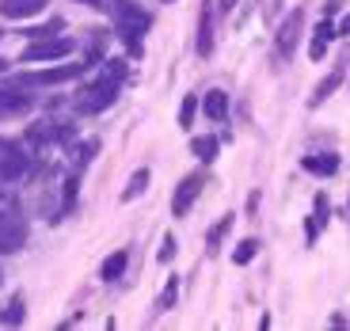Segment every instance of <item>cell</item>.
Returning <instances> with one entry per match:
<instances>
[{"mask_svg": "<svg viewBox=\"0 0 350 331\" xmlns=\"http://www.w3.org/2000/svg\"><path fill=\"white\" fill-rule=\"evenodd\" d=\"M122 80H126V62H122V57H111V62H103V72H99L92 84H84V92H77V111H84V114L107 111V107L118 99V88H122Z\"/></svg>", "mask_w": 350, "mask_h": 331, "instance_id": "obj_1", "label": "cell"}, {"mask_svg": "<svg viewBox=\"0 0 350 331\" xmlns=\"http://www.w3.org/2000/svg\"><path fill=\"white\" fill-rule=\"evenodd\" d=\"M114 31H118V38L126 42V50L137 57L145 46H141V35L149 31V16H145V8H137L133 0H114Z\"/></svg>", "mask_w": 350, "mask_h": 331, "instance_id": "obj_2", "label": "cell"}, {"mask_svg": "<svg viewBox=\"0 0 350 331\" xmlns=\"http://www.w3.org/2000/svg\"><path fill=\"white\" fill-rule=\"evenodd\" d=\"M27 172H31V153H27L19 141L0 137V179H4V183H16Z\"/></svg>", "mask_w": 350, "mask_h": 331, "instance_id": "obj_3", "label": "cell"}, {"mask_svg": "<svg viewBox=\"0 0 350 331\" xmlns=\"http://www.w3.org/2000/svg\"><path fill=\"white\" fill-rule=\"evenodd\" d=\"M27 244V217L19 213L16 206L12 209H0V252L12 255Z\"/></svg>", "mask_w": 350, "mask_h": 331, "instance_id": "obj_4", "label": "cell"}, {"mask_svg": "<svg viewBox=\"0 0 350 331\" xmlns=\"http://www.w3.org/2000/svg\"><path fill=\"white\" fill-rule=\"evenodd\" d=\"M88 69H92L88 62H80V65H57V69H42V72H23L16 84L19 88H50V84H65V80L84 77Z\"/></svg>", "mask_w": 350, "mask_h": 331, "instance_id": "obj_5", "label": "cell"}, {"mask_svg": "<svg viewBox=\"0 0 350 331\" xmlns=\"http://www.w3.org/2000/svg\"><path fill=\"white\" fill-rule=\"evenodd\" d=\"M301 27H305V12L293 8L286 19L278 23V31H274V53H278L282 62L286 57H293V50H297V38H301Z\"/></svg>", "mask_w": 350, "mask_h": 331, "instance_id": "obj_6", "label": "cell"}, {"mask_svg": "<svg viewBox=\"0 0 350 331\" xmlns=\"http://www.w3.org/2000/svg\"><path fill=\"white\" fill-rule=\"evenodd\" d=\"M77 50L72 38H35L23 50V62H53V57H69Z\"/></svg>", "mask_w": 350, "mask_h": 331, "instance_id": "obj_7", "label": "cell"}, {"mask_svg": "<svg viewBox=\"0 0 350 331\" xmlns=\"http://www.w3.org/2000/svg\"><path fill=\"white\" fill-rule=\"evenodd\" d=\"M202 187H206V175H202V172L187 175L183 183L175 187V194H172V213H175V217H187V213H191V206L198 202Z\"/></svg>", "mask_w": 350, "mask_h": 331, "instance_id": "obj_8", "label": "cell"}, {"mask_svg": "<svg viewBox=\"0 0 350 331\" xmlns=\"http://www.w3.org/2000/svg\"><path fill=\"white\" fill-rule=\"evenodd\" d=\"M31 96H23V88L12 84V88H0V122H8V118H23L31 111Z\"/></svg>", "mask_w": 350, "mask_h": 331, "instance_id": "obj_9", "label": "cell"}, {"mask_svg": "<svg viewBox=\"0 0 350 331\" xmlns=\"http://www.w3.org/2000/svg\"><path fill=\"white\" fill-rule=\"evenodd\" d=\"M69 133H72V130H69L65 122H50V118H46V122H35L31 130H27V145H31V148H42V145H53V141H65Z\"/></svg>", "mask_w": 350, "mask_h": 331, "instance_id": "obj_10", "label": "cell"}, {"mask_svg": "<svg viewBox=\"0 0 350 331\" xmlns=\"http://www.w3.org/2000/svg\"><path fill=\"white\" fill-rule=\"evenodd\" d=\"M50 0H0V16L4 19H35Z\"/></svg>", "mask_w": 350, "mask_h": 331, "instance_id": "obj_11", "label": "cell"}, {"mask_svg": "<svg viewBox=\"0 0 350 331\" xmlns=\"http://www.w3.org/2000/svg\"><path fill=\"white\" fill-rule=\"evenodd\" d=\"M194 50H198V57H210L213 53V8H210V0H206V8L198 12V42H194Z\"/></svg>", "mask_w": 350, "mask_h": 331, "instance_id": "obj_12", "label": "cell"}, {"mask_svg": "<svg viewBox=\"0 0 350 331\" xmlns=\"http://www.w3.org/2000/svg\"><path fill=\"white\" fill-rule=\"evenodd\" d=\"M301 168H305L308 175L332 179V175L339 172V157H335V153H312V157H305V160H301Z\"/></svg>", "mask_w": 350, "mask_h": 331, "instance_id": "obj_13", "label": "cell"}, {"mask_svg": "<svg viewBox=\"0 0 350 331\" xmlns=\"http://www.w3.org/2000/svg\"><path fill=\"white\" fill-rule=\"evenodd\" d=\"M335 42V27H332V19L324 16V23L316 27L312 31V42H308V57H312V62H324L327 57V46Z\"/></svg>", "mask_w": 350, "mask_h": 331, "instance_id": "obj_14", "label": "cell"}, {"mask_svg": "<svg viewBox=\"0 0 350 331\" xmlns=\"http://www.w3.org/2000/svg\"><path fill=\"white\" fill-rule=\"evenodd\" d=\"M202 111H206V118H210V122H225V118H228V96L221 92V88L206 92V99H202Z\"/></svg>", "mask_w": 350, "mask_h": 331, "instance_id": "obj_15", "label": "cell"}, {"mask_svg": "<svg viewBox=\"0 0 350 331\" xmlns=\"http://www.w3.org/2000/svg\"><path fill=\"white\" fill-rule=\"evenodd\" d=\"M126 263H130V252H126V248H118L114 255H107V259H103V267H99V278H103V282H118V278L126 274Z\"/></svg>", "mask_w": 350, "mask_h": 331, "instance_id": "obj_16", "label": "cell"}, {"mask_svg": "<svg viewBox=\"0 0 350 331\" xmlns=\"http://www.w3.org/2000/svg\"><path fill=\"white\" fill-rule=\"evenodd\" d=\"M342 72H347V62H342V65H335V69H332V77H324L320 84H316V92H312V99H308V107H320V103H324V99L332 96L335 88L342 84Z\"/></svg>", "mask_w": 350, "mask_h": 331, "instance_id": "obj_17", "label": "cell"}, {"mask_svg": "<svg viewBox=\"0 0 350 331\" xmlns=\"http://www.w3.org/2000/svg\"><path fill=\"white\" fill-rule=\"evenodd\" d=\"M217 148H221V141L210 137V133H206V137H191V153L202 164H213V160H217Z\"/></svg>", "mask_w": 350, "mask_h": 331, "instance_id": "obj_18", "label": "cell"}, {"mask_svg": "<svg viewBox=\"0 0 350 331\" xmlns=\"http://www.w3.org/2000/svg\"><path fill=\"white\" fill-rule=\"evenodd\" d=\"M149 168H137V172L130 175V183H126V191H122V202H133V198H141V194L149 191Z\"/></svg>", "mask_w": 350, "mask_h": 331, "instance_id": "obj_19", "label": "cell"}, {"mask_svg": "<svg viewBox=\"0 0 350 331\" xmlns=\"http://www.w3.org/2000/svg\"><path fill=\"white\" fill-rule=\"evenodd\" d=\"M175 301H179V278H167V282H164V289H160V297H157V316L172 313Z\"/></svg>", "mask_w": 350, "mask_h": 331, "instance_id": "obj_20", "label": "cell"}, {"mask_svg": "<svg viewBox=\"0 0 350 331\" xmlns=\"http://www.w3.org/2000/svg\"><path fill=\"white\" fill-rule=\"evenodd\" d=\"M232 221H237V213H225V217H221L217 225H213L210 233H206V252H217L221 240H225V233L232 228Z\"/></svg>", "mask_w": 350, "mask_h": 331, "instance_id": "obj_21", "label": "cell"}, {"mask_svg": "<svg viewBox=\"0 0 350 331\" xmlns=\"http://www.w3.org/2000/svg\"><path fill=\"white\" fill-rule=\"evenodd\" d=\"M255 255H259V240H255V236H247V240H240V244H237V252H232V263H237V267H247Z\"/></svg>", "mask_w": 350, "mask_h": 331, "instance_id": "obj_22", "label": "cell"}, {"mask_svg": "<svg viewBox=\"0 0 350 331\" xmlns=\"http://www.w3.org/2000/svg\"><path fill=\"white\" fill-rule=\"evenodd\" d=\"M62 27H65V19H57V16H53L50 23H42V27H27L23 35L31 38V42H35V38H53L57 31H62Z\"/></svg>", "mask_w": 350, "mask_h": 331, "instance_id": "obj_23", "label": "cell"}, {"mask_svg": "<svg viewBox=\"0 0 350 331\" xmlns=\"http://www.w3.org/2000/svg\"><path fill=\"white\" fill-rule=\"evenodd\" d=\"M96 153H99V137H88L84 141V145H77V148H72V164H92V157H96Z\"/></svg>", "mask_w": 350, "mask_h": 331, "instance_id": "obj_24", "label": "cell"}, {"mask_svg": "<svg viewBox=\"0 0 350 331\" xmlns=\"http://www.w3.org/2000/svg\"><path fill=\"white\" fill-rule=\"evenodd\" d=\"M312 217L320 221V228H327V221H332V202H327V194H324V191H320V194L312 198Z\"/></svg>", "mask_w": 350, "mask_h": 331, "instance_id": "obj_25", "label": "cell"}, {"mask_svg": "<svg viewBox=\"0 0 350 331\" xmlns=\"http://www.w3.org/2000/svg\"><path fill=\"white\" fill-rule=\"evenodd\" d=\"M194 114H198V96H187L183 107H179V126H183V130L194 126Z\"/></svg>", "mask_w": 350, "mask_h": 331, "instance_id": "obj_26", "label": "cell"}, {"mask_svg": "<svg viewBox=\"0 0 350 331\" xmlns=\"http://www.w3.org/2000/svg\"><path fill=\"white\" fill-rule=\"evenodd\" d=\"M62 213H72V206H77V175H69L65 179V187H62Z\"/></svg>", "mask_w": 350, "mask_h": 331, "instance_id": "obj_27", "label": "cell"}, {"mask_svg": "<svg viewBox=\"0 0 350 331\" xmlns=\"http://www.w3.org/2000/svg\"><path fill=\"white\" fill-rule=\"evenodd\" d=\"M23 313H27V308H23V297H12V305L0 313V320H4V323H19V320H23Z\"/></svg>", "mask_w": 350, "mask_h": 331, "instance_id": "obj_28", "label": "cell"}, {"mask_svg": "<svg viewBox=\"0 0 350 331\" xmlns=\"http://www.w3.org/2000/svg\"><path fill=\"white\" fill-rule=\"evenodd\" d=\"M320 233H324V228H320V221H316V217H305V244H308V248L320 240Z\"/></svg>", "mask_w": 350, "mask_h": 331, "instance_id": "obj_29", "label": "cell"}, {"mask_svg": "<svg viewBox=\"0 0 350 331\" xmlns=\"http://www.w3.org/2000/svg\"><path fill=\"white\" fill-rule=\"evenodd\" d=\"M172 255H175V236L164 233V244H160V255H157V259H160V263H172Z\"/></svg>", "mask_w": 350, "mask_h": 331, "instance_id": "obj_30", "label": "cell"}, {"mask_svg": "<svg viewBox=\"0 0 350 331\" xmlns=\"http://www.w3.org/2000/svg\"><path fill=\"white\" fill-rule=\"evenodd\" d=\"M339 35H350V16L339 19V27H335V38H339Z\"/></svg>", "mask_w": 350, "mask_h": 331, "instance_id": "obj_31", "label": "cell"}, {"mask_svg": "<svg viewBox=\"0 0 350 331\" xmlns=\"http://www.w3.org/2000/svg\"><path fill=\"white\" fill-rule=\"evenodd\" d=\"M237 4H240V0H217V12H232Z\"/></svg>", "mask_w": 350, "mask_h": 331, "instance_id": "obj_32", "label": "cell"}, {"mask_svg": "<svg viewBox=\"0 0 350 331\" xmlns=\"http://www.w3.org/2000/svg\"><path fill=\"white\" fill-rule=\"evenodd\" d=\"M4 69H8V62H4V57H0V72H4Z\"/></svg>", "mask_w": 350, "mask_h": 331, "instance_id": "obj_33", "label": "cell"}, {"mask_svg": "<svg viewBox=\"0 0 350 331\" xmlns=\"http://www.w3.org/2000/svg\"><path fill=\"white\" fill-rule=\"evenodd\" d=\"M80 4H99V0H80Z\"/></svg>", "mask_w": 350, "mask_h": 331, "instance_id": "obj_34", "label": "cell"}, {"mask_svg": "<svg viewBox=\"0 0 350 331\" xmlns=\"http://www.w3.org/2000/svg\"><path fill=\"white\" fill-rule=\"evenodd\" d=\"M164 4H175V0H164Z\"/></svg>", "mask_w": 350, "mask_h": 331, "instance_id": "obj_35", "label": "cell"}, {"mask_svg": "<svg viewBox=\"0 0 350 331\" xmlns=\"http://www.w3.org/2000/svg\"><path fill=\"white\" fill-rule=\"evenodd\" d=\"M0 278H4V274H0Z\"/></svg>", "mask_w": 350, "mask_h": 331, "instance_id": "obj_36", "label": "cell"}, {"mask_svg": "<svg viewBox=\"0 0 350 331\" xmlns=\"http://www.w3.org/2000/svg\"><path fill=\"white\" fill-rule=\"evenodd\" d=\"M0 38H4V35H0Z\"/></svg>", "mask_w": 350, "mask_h": 331, "instance_id": "obj_37", "label": "cell"}]
</instances>
